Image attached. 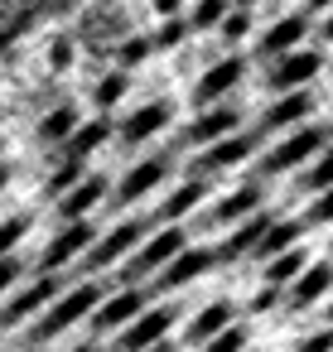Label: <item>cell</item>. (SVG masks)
<instances>
[{"label": "cell", "instance_id": "6da1fadb", "mask_svg": "<svg viewBox=\"0 0 333 352\" xmlns=\"http://www.w3.org/2000/svg\"><path fill=\"white\" fill-rule=\"evenodd\" d=\"M97 299H102V285H92V280H83V285L68 289V294H54V299L44 304V314H39V323L30 328V347L54 342L58 333H68L73 323H83V318L97 309Z\"/></svg>", "mask_w": 333, "mask_h": 352}, {"label": "cell", "instance_id": "7a4b0ae2", "mask_svg": "<svg viewBox=\"0 0 333 352\" xmlns=\"http://www.w3.org/2000/svg\"><path fill=\"white\" fill-rule=\"evenodd\" d=\"M213 265H217V251H208V246H198V251H174V256L155 270V294L184 289V285H193L198 275H208Z\"/></svg>", "mask_w": 333, "mask_h": 352}, {"label": "cell", "instance_id": "3957f363", "mask_svg": "<svg viewBox=\"0 0 333 352\" xmlns=\"http://www.w3.org/2000/svg\"><path fill=\"white\" fill-rule=\"evenodd\" d=\"M174 318H179V309H169V304H160V309H140L126 328H116V352H140V347L169 338Z\"/></svg>", "mask_w": 333, "mask_h": 352}, {"label": "cell", "instance_id": "277c9868", "mask_svg": "<svg viewBox=\"0 0 333 352\" xmlns=\"http://www.w3.org/2000/svg\"><path fill=\"white\" fill-rule=\"evenodd\" d=\"M140 309H145V294L126 285V289H116V294H102V299H97V309H92L87 318H92V333L102 338V333H116V328H126V323H131Z\"/></svg>", "mask_w": 333, "mask_h": 352}, {"label": "cell", "instance_id": "5b68a950", "mask_svg": "<svg viewBox=\"0 0 333 352\" xmlns=\"http://www.w3.org/2000/svg\"><path fill=\"white\" fill-rule=\"evenodd\" d=\"M92 241H97V227H92L87 217H73V222L49 241V251L39 256V265H44V270H63V265H68L73 256H83Z\"/></svg>", "mask_w": 333, "mask_h": 352}, {"label": "cell", "instance_id": "8992f818", "mask_svg": "<svg viewBox=\"0 0 333 352\" xmlns=\"http://www.w3.org/2000/svg\"><path fill=\"white\" fill-rule=\"evenodd\" d=\"M323 140H328V135H323L319 126H309V131H294V135H290L285 145H275V150L266 155V164H261V169H266V174H285V169H299V164H304L309 155H319V150H323Z\"/></svg>", "mask_w": 333, "mask_h": 352}, {"label": "cell", "instance_id": "52a82bcc", "mask_svg": "<svg viewBox=\"0 0 333 352\" xmlns=\"http://www.w3.org/2000/svg\"><path fill=\"white\" fill-rule=\"evenodd\" d=\"M54 294H58V280H54V275H39L30 289H20V294H15L6 309H0V328H10V323H25V318H34V314H39V309H44Z\"/></svg>", "mask_w": 333, "mask_h": 352}, {"label": "cell", "instance_id": "ba28073f", "mask_svg": "<svg viewBox=\"0 0 333 352\" xmlns=\"http://www.w3.org/2000/svg\"><path fill=\"white\" fill-rule=\"evenodd\" d=\"M319 68H323L319 54H294V49H290V54H280V63L270 68L266 82H270V92H294V87H304L309 78H319Z\"/></svg>", "mask_w": 333, "mask_h": 352}, {"label": "cell", "instance_id": "9c48e42d", "mask_svg": "<svg viewBox=\"0 0 333 352\" xmlns=\"http://www.w3.org/2000/svg\"><path fill=\"white\" fill-rule=\"evenodd\" d=\"M174 251H184V232H179V227H164L160 236H150V241L136 251V261H131V270H126V275H131V280L155 275V270H160V265H164Z\"/></svg>", "mask_w": 333, "mask_h": 352}, {"label": "cell", "instance_id": "30bf717a", "mask_svg": "<svg viewBox=\"0 0 333 352\" xmlns=\"http://www.w3.org/2000/svg\"><path fill=\"white\" fill-rule=\"evenodd\" d=\"M140 232H145L140 222H121L116 232H107L102 241H92V246H87V265H97V270H102V265H116L121 256H131V251H136Z\"/></svg>", "mask_w": 333, "mask_h": 352}, {"label": "cell", "instance_id": "8fae6325", "mask_svg": "<svg viewBox=\"0 0 333 352\" xmlns=\"http://www.w3.org/2000/svg\"><path fill=\"white\" fill-rule=\"evenodd\" d=\"M328 289H333V261L304 265V270L290 280V309H309V304H319Z\"/></svg>", "mask_w": 333, "mask_h": 352}, {"label": "cell", "instance_id": "7c38bea8", "mask_svg": "<svg viewBox=\"0 0 333 352\" xmlns=\"http://www.w3.org/2000/svg\"><path fill=\"white\" fill-rule=\"evenodd\" d=\"M169 116H174V107H169V102H150V107H140L136 116H126V121H121V145H145L155 131H164V126H169Z\"/></svg>", "mask_w": 333, "mask_h": 352}, {"label": "cell", "instance_id": "4fadbf2b", "mask_svg": "<svg viewBox=\"0 0 333 352\" xmlns=\"http://www.w3.org/2000/svg\"><path fill=\"white\" fill-rule=\"evenodd\" d=\"M251 150H256V135H251V131H246V135H222V140L208 145V155L198 160V169H203V174H213V169H232V164H241Z\"/></svg>", "mask_w": 333, "mask_h": 352}, {"label": "cell", "instance_id": "5bb4252c", "mask_svg": "<svg viewBox=\"0 0 333 352\" xmlns=\"http://www.w3.org/2000/svg\"><path fill=\"white\" fill-rule=\"evenodd\" d=\"M246 78V58H222L217 68H208V78L193 87V102H217L222 92H232Z\"/></svg>", "mask_w": 333, "mask_h": 352}, {"label": "cell", "instance_id": "9a60e30c", "mask_svg": "<svg viewBox=\"0 0 333 352\" xmlns=\"http://www.w3.org/2000/svg\"><path fill=\"white\" fill-rule=\"evenodd\" d=\"M227 323H237V304H232V299H213L203 314H193V323H189L184 338H189L193 347H203V342H208L213 333H222Z\"/></svg>", "mask_w": 333, "mask_h": 352}, {"label": "cell", "instance_id": "2e32d148", "mask_svg": "<svg viewBox=\"0 0 333 352\" xmlns=\"http://www.w3.org/2000/svg\"><path fill=\"white\" fill-rule=\"evenodd\" d=\"M304 30H309V25H304V15H285V20H275V25L266 30V39L256 44V54H261V58L290 54V49H294V44L304 39Z\"/></svg>", "mask_w": 333, "mask_h": 352}, {"label": "cell", "instance_id": "e0dca14e", "mask_svg": "<svg viewBox=\"0 0 333 352\" xmlns=\"http://www.w3.org/2000/svg\"><path fill=\"white\" fill-rule=\"evenodd\" d=\"M63 193H68V198L58 203V212L73 222V217H87V212L102 203V193H107V179H102V174H92V179H78V184H73V188H63Z\"/></svg>", "mask_w": 333, "mask_h": 352}, {"label": "cell", "instance_id": "ac0fdd59", "mask_svg": "<svg viewBox=\"0 0 333 352\" xmlns=\"http://www.w3.org/2000/svg\"><path fill=\"white\" fill-rule=\"evenodd\" d=\"M237 126H241V116H237L232 107H213L208 116H198V121L189 126V140H193V145H213V140L232 135Z\"/></svg>", "mask_w": 333, "mask_h": 352}, {"label": "cell", "instance_id": "d6986e66", "mask_svg": "<svg viewBox=\"0 0 333 352\" xmlns=\"http://www.w3.org/2000/svg\"><path fill=\"white\" fill-rule=\"evenodd\" d=\"M107 135H111V121L107 116H92L87 126H73V135L63 140V150H68V160H87V155H97L107 145Z\"/></svg>", "mask_w": 333, "mask_h": 352}, {"label": "cell", "instance_id": "ffe728a7", "mask_svg": "<svg viewBox=\"0 0 333 352\" xmlns=\"http://www.w3.org/2000/svg\"><path fill=\"white\" fill-rule=\"evenodd\" d=\"M169 174V164L164 160H140L126 179H121V203H136L140 193H150V188H160V179Z\"/></svg>", "mask_w": 333, "mask_h": 352}, {"label": "cell", "instance_id": "44dd1931", "mask_svg": "<svg viewBox=\"0 0 333 352\" xmlns=\"http://www.w3.org/2000/svg\"><path fill=\"white\" fill-rule=\"evenodd\" d=\"M266 227H270V217H266V212H246V217L237 222V232L227 236V246L217 251V261H237V256H246V251L256 246V236H261Z\"/></svg>", "mask_w": 333, "mask_h": 352}, {"label": "cell", "instance_id": "7402d4cb", "mask_svg": "<svg viewBox=\"0 0 333 352\" xmlns=\"http://www.w3.org/2000/svg\"><path fill=\"white\" fill-rule=\"evenodd\" d=\"M299 232H304V222H270V227H266V232L256 236V246H251V251H256L261 261H270L275 251L294 246V241H299Z\"/></svg>", "mask_w": 333, "mask_h": 352}, {"label": "cell", "instance_id": "603a6c76", "mask_svg": "<svg viewBox=\"0 0 333 352\" xmlns=\"http://www.w3.org/2000/svg\"><path fill=\"white\" fill-rule=\"evenodd\" d=\"M304 265H309V261H304V251H299V241H294V246H285V251H275V256L266 261V285H280V289H285Z\"/></svg>", "mask_w": 333, "mask_h": 352}, {"label": "cell", "instance_id": "cb8c5ba5", "mask_svg": "<svg viewBox=\"0 0 333 352\" xmlns=\"http://www.w3.org/2000/svg\"><path fill=\"white\" fill-rule=\"evenodd\" d=\"M299 116H309V97L294 87V92H285V97L266 111V131H285V126H294Z\"/></svg>", "mask_w": 333, "mask_h": 352}, {"label": "cell", "instance_id": "d4e9b609", "mask_svg": "<svg viewBox=\"0 0 333 352\" xmlns=\"http://www.w3.org/2000/svg\"><path fill=\"white\" fill-rule=\"evenodd\" d=\"M78 121H83V116H78V107H73V102H63V107H54V111H49V121L39 126V140H44V145H63V140L73 135V126H78Z\"/></svg>", "mask_w": 333, "mask_h": 352}, {"label": "cell", "instance_id": "484cf974", "mask_svg": "<svg viewBox=\"0 0 333 352\" xmlns=\"http://www.w3.org/2000/svg\"><path fill=\"white\" fill-rule=\"evenodd\" d=\"M203 193H208V184H203V179H189L184 188H174V198H164L160 217H169V222H174V217H184V212H189V208H193Z\"/></svg>", "mask_w": 333, "mask_h": 352}, {"label": "cell", "instance_id": "4316f807", "mask_svg": "<svg viewBox=\"0 0 333 352\" xmlns=\"http://www.w3.org/2000/svg\"><path fill=\"white\" fill-rule=\"evenodd\" d=\"M256 203H261V193H256V188H237V193H227V198L217 203V222H237V217L256 212Z\"/></svg>", "mask_w": 333, "mask_h": 352}, {"label": "cell", "instance_id": "83f0119b", "mask_svg": "<svg viewBox=\"0 0 333 352\" xmlns=\"http://www.w3.org/2000/svg\"><path fill=\"white\" fill-rule=\"evenodd\" d=\"M251 342V333H246V323H227L222 333H213L208 342H203V352H241Z\"/></svg>", "mask_w": 333, "mask_h": 352}, {"label": "cell", "instance_id": "f1b7e54d", "mask_svg": "<svg viewBox=\"0 0 333 352\" xmlns=\"http://www.w3.org/2000/svg\"><path fill=\"white\" fill-rule=\"evenodd\" d=\"M217 30H222V39H227V44L246 39V34H251V10H246V6H237L232 15H222V20H217Z\"/></svg>", "mask_w": 333, "mask_h": 352}, {"label": "cell", "instance_id": "f546056e", "mask_svg": "<svg viewBox=\"0 0 333 352\" xmlns=\"http://www.w3.org/2000/svg\"><path fill=\"white\" fill-rule=\"evenodd\" d=\"M92 97H97V107H102V111H111V107L126 97V73H107V78L97 82V92H92Z\"/></svg>", "mask_w": 333, "mask_h": 352}, {"label": "cell", "instance_id": "4dcf8cb0", "mask_svg": "<svg viewBox=\"0 0 333 352\" xmlns=\"http://www.w3.org/2000/svg\"><path fill=\"white\" fill-rule=\"evenodd\" d=\"M222 15H227V0H198V10H193L189 25H193V30H213Z\"/></svg>", "mask_w": 333, "mask_h": 352}, {"label": "cell", "instance_id": "1f68e13d", "mask_svg": "<svg viewBox=\"0 0 333 352\" xmlns=\"http://www.w3.org/2000/svg\"><path fill=\"white\" fill-rule=\"evenodd\" d=\"M184 30H189V25H184V20H174V15H169V20H164V25H160V34H155V39H150V49H179V44H184Z\"/></svg>", "mask_w": 333, "mask_h": 352}, {"label": "cell", "instance_id": "d6a6232c", "mask_svg": "<svg viewBox=\"0 0 333 352\" xmlns=\"http://www.w3.org/2000/svg\"><path fill=\"white\" fill-rule=\"evenodd\" d=\"M25 232H30V217H25V212L10 217V222H0V256H10V246H15Z\"/></svg>", "mask_w": 333, "mask_h": 352}, {"label": "cell", "instance_id": "836d02e7", "mask_svg": "<svg viewBox=\"0 0 333 352\" xmlns=\"http://www.w3.org/2000/svg\"><path fill=\"white\" fill-rule=\"evenodd\" d=\"M304 184H309V188H333V150H323V160L304 174Z\"/></svg>", "mask_w": 333, "mask_h": 352}, {"label": "cell", "instance_id": "e575fe53", "mask_svg": "<svg viewBox=\"0 0 333 352\" xmlns=\"http://www.w3.org/2000/svg\"><path fill=\"white\" fill-rule=\"evenodd\" d=\"M294 352H333V328H319V333H304L294 342Z\"/></svg>", "mask_w": 333, "mask_h": 352}, {"label": "cell", "instance_id": "d590c367", "mask_svg": "<svg viewBox=\"0 0 333 352\" xmlns=\"http://www.w3.org/2000/svg\"><path fill=\"white\" fill-rule=\"evenodd\" d=\"M280 304V285H261L256 294H251V314H270Z\"/></svg>", "mask_w": 333, "mask_h": 352}, {"label": "cell", "instance_id": "8d00e7d4", "mask_svg": "<svg viewBox=\"0 0 333 352\" xmlns=\"http://www.w3.org/2000/svg\"><path fill=\"white\" fill-rule=\"evenodd\" d=\"M145 54H150V39H131V44L121 49V68H136V63H145Z\"/></svg>", "mask_w": 333, "mask_h": 352}, {"label": "cell", "instance_id": "74e56055", "mask_svg": "<svg viewBox=\"0 0 333 352\" xmlns=\"http://www.w3.org/2000/svg\"><path fill=\"white\" fill-rule=\"evenodd\" d=\"M20 270H25V265H20L15 256H0V294H6V289L20 280Z\"/></svg>", "mask_w": 333, "mask_h": 352}, {"label": "cell", "instance_id": "f35d334b", "mask_svg": "<svg viewBox=\"0 0 333 352\" xmlns=\"http://www.w3.org/2000/svg\"><path fill=\"white\" fill-rule=\"evenodd\" d=\"M304 222H333V188H323V198L309 208V217Z\"/></svg>", "mask_w": 333, "mask_h": 352}, {"label": "cell", "instance_id": "ab89813d", "mask_svg": "<svg viewBox=\"0 0 333 352\" xmlns=\"http://www.w3.org/2000/svg\"><path fill=\"white\" fill-rule=\"evenodd\" d=\"M83 174V160H68L63 169H58V179H54V193H63V188H73V179Z\"/></svg>", "mask_w": 333, "mask_h": 352}, {"label": "cell", "instance_id": "60d3db41", "mask_svg": "<svg viewBox=\"0 0 333 352\" xmlns=\"http://www.w3.org/2000/svg\"><path fill=\"white\" fill-rule=\"evenodd\" d=\"M140 352H179V347H174L169 338H160V342H150V347H140Z\"/></svg>", "mask_w": 333, "mask_h": 352}, {"label": "cell", "instance_id": "b9f144b4", "mask_svg": "<svg viewBox=\"0 0 333 352\" xmlns=\"http://www.w3.org/2000/svg\"><path fill=\"white\" fill-rule=\"evenodd\" d=\"M155 10H160V15H174V10H179V0H155Z\"/></svg>", "mask_w": 333, "mask_h": 352}, {"label": "cell", "instance_id": "7bdbcfd3", "mask_svg": "<svg viewBox=\"0 0 333 352\" xmlns=\"http://www.w3.org/2000/svg\"><path fill=\"white\" fill-rule=\"evenodd\" d=\"M68 352H102L97 342H78V347H68Z\"/></svg>", "mask_w": 333, "mask_h": 352}, {"label": "cell", "instance_id": "ee69618b", "mask_svg": "<svg viewBox=\"0 0 333 352\" xmlns=\"http://www.w3.org/2000/svg\"><path fill=\"white\" fill-rule=\"evenodd\" d=\"M6 184H10V164H0V193H6Z\"/></svg>", "mask_w": 333, "mask_h": 352}, {"label": "cell", "instance_id": "f6af8a7d", "mask_svg": "<svg viewBox=\"0 0 333 352\" xmlns=\"http://www.w3.org/2000/svg\"><path fill=\"white\" fill-rule=\"evenodd\" d=\"M309 10H333V0H309Z\"/></svg>", "mask_w": 333, "mask_h": 352}, {"label": "cell", "instance_id": "bcb514c9", "mask_svg": "<svg viewBox=\"0 0 333 352\" xmlns=\"http://www.w3.org/2000/svg\"><path fill=\"white\" fill-rule=\"evenodd\" d=\"M323 39H333V20H328V25H323Z\"/></svg>", "mask_w": 333, "mask_h": 352}, {"label": "cell", "instance_id": "7dc6e473", "mask_svg": "<svg viewBox=\"0 0 333 352\" xmlns=\"http://www.w3.org/2000/svg\"><path fill=\"white\" fill-rule=\"evenodd\" d=\"M241 6H246V10H251V6H256V0H241Z\"/></svg>", "mask_w": 333, "mask_h": 352}, {"label": "cell", "instance_id": "c3c4849f", "mask_svg": "<svg viewBox=\"0 0 333 352\" xmlns=\"http://www.w3.org/2000/svg\"><path fill=\"white\" fill-rule=\"evenodd\" d=\"M328 323H333V304H328Z\"/></svg>", "mask_w": 333, "mask_h": 352}, {"label": "cell", "instance_id": "681fc988", "mask_svg": "<svg viewBox=\"0 0 333 352\" xmlns=\"http://www.w3.org/2000/svg\"><path fill=\"white\" fill-rule=\"evenodd\" d=\"M0 155H6V140H0Z\"/></svg>", "mask_w": 333, "mask_h": 352}, {"label": "cell", "instance_id": "f907efd6", "mask_svg": "<svg viewBox=\"0 0 333 352\" xmlns=\"http://www.w3.org/2000/svg\"><path fill=\"white\" fill-rule=\"evenodd\" d=\"M241 352H246V347H241Z\"/></svg>", "mask_w": 333, "mask_h": 352}]
</instances>
